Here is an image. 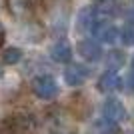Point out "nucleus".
<instances>
[{"mask_svg":"<svg viewBox=\"0 0 134 134\" xmlns=\"http://www.w3.org/2000/svg\"><path fill=\"white\" fill-rule=\"evenodd\" d=\"M32 92L42 100H50L58 94V84L50 76H38L32 80Z\"/></svg>","mask_w":134,"mask_h":134,"instance_id":"obj_1","label":"nucleus"},{"mask_svg":"<svg viewBox=\"0 0 134 134\" xmlns=\"http://www.w3.org/2000/svg\"><path fill=\"white\" fill-rule=\"evenodd\" d=\"M102 112H104V118L108 122H122V120H126V108H124V104L120 100H114V98L106 100Z\"/></svg>","mask_w":134,"mask_h":134,"instance_id":"obj_2","label":"nucleus"},{"mask_svg":"<svg viewBox=\"0 0 134 134\" xmlns=\"http://www.w3.org/2000/svg\"><path fill=\"white\" fill-rule=\"evenodd\" d=\"M94 36L100 42H104V44H114L118 38V30L114 24L106 22V20H102V22H98L94 26Z\"/></svg>","mask_w":134,"mask_h":134,"instance_id":"obj_3","label":"nucleus"},{"mask_svg":"<svg viewBox=\"0 0 134 134\" xmlns=\"http://www.w3.org/2000/svg\"><path fill=\"white\" fill-rule=\"evenodd\" d=\"M86 76H88V70L84 66H80V64H70V66L64 70V80H66V84H70V86H80V84L86 80Z\"/></svg>","mask_w":134,"mask_h":134,"instance_id":"obj_4","label":"nucleus"},{"mask_svg":"<svg viewBox=\"0 0 134 134\" xmlns=\"http://www.w3.org/2000/svg\"><path fill=\"white\" fill-rule=\"evenodd\" d=\"M120 86H122V80H120L116 70H108L98 78V90L100 92H112V90H118Z\"/></svg>","mask_w":134,"mask_h":134,"instance_id":"obj_5","label":"nucleus"},{"mask_svg":"<svg viewBox=\"0 0 134 134\" xmlns=\"http://www.w3.org/2000/svg\"><path fill=\"white\" fill-rule=\"evenodd\" d=\"M78 52L90 62H96V60L102 58V48L98 46V42H94V40H80Z\"/></svg>","mask_w":134,"mask_h":134,"instance_id":"obj_6","label":"nucleus"},{"mask_svg":"<svg viewBox=\"0 0 134 134\" xmlns=\"http://www.w3.org/2000/svg\"><path fill=\"white\" fill-rule=\"evenodd\" d=\"M70 56H72V50H70V46H68L66 42H56V44H52L50 58L54 62H68Z\"/></svg>","mask_w":134,"mask_h":134,"instance_id":"obj_7","label":"nucleus"},{"mask_svg":"<svg viewBox=\"0 0 134 134\" xmlns=\"http://www.w3.org/2000/svg\"><path fill=\"white\" fill-rule=\"evenodd\" d=\"M6 6H8V10L14 16H22V14H26L30 10L32 0H6Z\"/></svg>","mask_w":134,"mask_h":134,"instance_id":"obj_8","label":"nucleus"},{"mask_svg":"<svg viewBox=\"0 0 134 134\" xmlns=\"http://www.w3.org/2000/svg\"><path fill=\"white\" fill-rule=\"evenodd\" d=\"M120 38H122V42L126 46H134V22H128L126 26L122 28Z\"/></svg>","mask_w":134,"mask_h":134,"instance_id":"obj_9","label":"nucleus"},{"mask_svg":"<svg viewBox=\"0 0 134 134\" xmlns=\"http://www.w3.org/2000/svg\"><path fill=\"white\" fill-rule=\"evenodd\" d=\"M20 58H22V52L18 50V48H6L4 56H2V60H4L6 64H16Z\"/></svg>","mask_w":134,"mask_h":134,"instance_id":"obj_10","label":"nucleus"},{"mask_svg":"<svg viewBox=\"0 0 134 134\" xmlns=\"http://www.w3.org/2000/svg\"><path fill=\"white\" fill-rule=\"evenodd\" d=\"M108 58H110V64L112 66H120V64H122L124 62V52H110V56H108Z\"/></svg>","mask_w":134,"mask_h":134,"instance_id":"obj_11","label":"nucleus"},{"mask_svg":"<svg viewBox=\"0 0 134 134\" xmlns=\"http://www.w3.org/2000/svg\"><path fill=\"white\" fill-rule=\"evenodd\" d=\"M2 42H4V28L0 24V46H2Z\"/></svg>","mask_w":134,"mask_h":134,"instance_id":"obj_12","label":"nucleus"},{"mask_svg":"<svg viewBox=\"0 0 134 134\" xmlns=\"http://www.w3.org/2000/svg\"><path fill=\"white\" fill-rule=\"evenodd\" d=\"M132 70H134V58H132Z\"/></svg>","mask_w":134,"mask_h":134,"instance_id":"obj_13","label":"nucleus"}]
</instances>
